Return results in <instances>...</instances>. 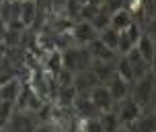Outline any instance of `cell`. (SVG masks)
Returning <instances> with one entry per match:
<instances>
[{"instance_id": "e0dca14e", "label": "cell", "mask_w": 156, "mask_h": 132, "mask_svg": "<svg viewBox=\"0 0 156 132\" xmlns=\"http://www.w3.org/2000/svg\"><path fill=\"white\" fill-rule=\"evenodd\" d=\"M133 21V17L125 10V8H119L115 13H111V19H109V27L115 29V31H123L127 25Z\"/></svg>"}, {"instance_id": "ba28073f", "label": "cell", "mask_w": 156, "mask_h": 132, "mask_svg": "<svg viewBox=\"0 0 156 132\" xmlns=\"http://www.w3.org/2000/svg\"><path fill=\"white\" fill-rule=\"evenodd\" d=\"M125 58H127V62H129V66H132V72H133V81H138V78H142L146 72H150V70H154V66H150L144 58H142L140 54H138V50L136 47H132L127 54H123Z\"/></svg>"}, {"instance_id": "3957f363", "label": "cell", "mask_w": 156, "mask_h": 132, "mask_svg": "<svg viewBox=\"0 0 156 132\" xmlns=\"http://www.w3.org/2000/svg\"><path fill=\"white\" fill-rule=\"evenodd\" d=\"M113 109H115V114H117V118H119L121 126H132L133 122L142 116V111H144L142 105L133 99L132 95H127L125 99L117 101L115 105H113Z\"/></svg>"}, {"instance_id": "f546056e", "label": "cell", "mask_w": 156, "mask_h": 132, "mask_svg": "<svg viewBox=\"0 0 156 132\" xmlns=\"http://www.w3.org/2000/svg\"><path fill=\"white\" fill-rule=\"evenodd\" d=\"M0 132H6V128H0Z\"/></svg>"}, {"instance_id": "cb8c5ba5", "label": "cell", "mask_w": 156, "mask_h": 132, "mask_svg": "<svg viewBox=\"0 0 156 132\" xmlns=\"http://www.w3.org/2000/svg\"><path fill=\"white\" fill-rule=\"evenodd\" d=\"M33 132H55V126L51 122H37Z\"/></svg>"}, {"instance_id": "9c48e42d", "label": "cell", "mask_w": 156, "mask_h": 132, "mask_svg": "<svg viewBox=\"0 0 156 132\" xmlns=\"http://www.w3.org/2000/svg\"><path fill=\"white\" fill-rule=\"evenodd\" d=\"M107 85V89H109L111 93V99H113V103H117V101L125 99L127 95H129V91H132V85L127 83V81H123L121 77H117V74H113V77L105 83Z\"/></svg>"}, {"instance_id": "4316f807", "label": "cell", "mask_w": 156, "mask_h": 132, "mask_svg": "<svg viewBox=\"0 0 156 132\" xmlns=\"http://www.w3.org/2000/svg\"><path fill=\"white\" fill-rule=\"evenodd\" d=\"M88 2H90V0H78V4H80V6H82V4H88Z\"/></svg>"}, {"instance_id": "5b68a950", "label": "cell", "mask_w": 156, "mask_h": 132, "mask_svg": "<svg viewBox=\"0 0 156 132\" xmlns=\"http://www.w3.org/2000/svg\"><path fill=\"white\" fill-rule=\"evenodd\" d=\"M88 97H90V101H93V105L97 107L99 114H101V111H107V109H113V105H115L105 83H97V85L88 91Z\"/></svg>"}, {"instance_id": "83f0119b", "label": "cell", "mask_w": 156, "mask_h": 132, "mask_svg": "<svg viewBox=\"0 0 156 132\" xmlns=\"http://www.w3.org/2000/svg\"><path fill=\"white\" fill-rule=\"evenodd\" d=\"M90 2H94V4H103L105 0H90Z\"/></svg>"}, {"instance_id": "d6986e66", "label": "cell", "mask_w": 156, "mask_h": 132, "mask_svg": "<svg viewBox=\"0 0 156 132\" xmlns=\"http://www.w3.org/2000/svg\"><path fill=\"white\" fill-rule=\"evenodd\" d=\"M97 39H99L101 43H105V46L109 47V50L117 52V43H119V31H115V29H111V27H105L103 31H99Z\"/></svg>"}, {"instance_id": "7c38bea8", "label": "cell", "mask_w": 156, "mask_h": 132, "mask_svg": "<svg viewBox=\"0 0 156 132\" xmlns=\"http://www.w3.org/2000/svg\"><path fill=\"white\" fill-rule=\"evenodd\" d=\"M97 83H99V81H97V77L90 72V68L80 70V72L74 74V89H76V93H88Z\"/></svg>"}, {"instance_id": "44dd1931", "label": "cell", "mask_w": 156, "mask_h": 132, "mask_svg": "<svg viewBox=\"0 0 156 132\" xmlns=\"http://www.w3.org/2000/svg\"><path fill=\"white\" fill-rule=\"evenodd\" d=\"M109 19H111V13L101 4V6H99V10L94 13V17L90 19V21H88V23L93 25L97 31H103L105 27H109Z\"/></svg>"}, {"instance_id": "2e32d148", "label": "cell", "mask_w": 156, "mask_h": 132, "mask_svg": "<svg viewBox=\"0 0 156 132\" xmlns=\"http://www.w3.org/2000/svg\"><path fill=\"white\" fill-rule=\"evenodd\" d=\"M97 120H99V124H101L103 132H115L119 126H121V122H119V118H117L115 109H107V111H101L99 116H97Z\"/></svg>"}, {"instance_id": "5bb4252c", "label": "cell", "mask_w": 156, "mask_h": 132, "mask_svg": "<svg viewBox=\"0 0 156 132\" xmlns=\"http://www.w3.org/2000/svg\"><path fill=\"white\" fill-rule=\"evenodd\" d=\"M90 72H93L99 83H107L113 74H115V62H101V60H93L90 62Z\"/></svg>"}, {"instance_id": "8fae6325", "label": "cell", "mask_w": 156, "mask_h": 132, "mask_svg": "<svg viewBox=\"0 0 156 132\" xmlns=\"http://www.w3.org/2000/svg\"><path fill=\"white\" fill-rule=\"evenodd\" d=\"M21 87H23V81L15 74L12 78H8L6 83L0 85V99L2 101H12V103H15V99L19 97V93H21Z\"/></svg>"}, {"instance_id": "8992f818", "label": "cell", "mask_w": 156, "mask_h": 132, "mask_svg": "<svg viewBox=\"0 0 156 132\" xmlns=\"http://www.w3.org/2000/svg\"><path fill=\"white\" fill-rule=\"evenodd\" d=\"M99 35V31L94 29L88 21H76L72 25V39L74 46H88L90 41H94Z\"/></svg>"}, {"instance_id": "f1b7e54d", "label": "cell", "mask_w": 156, "mask_h": 132, "mask_svg": "<svg viewBox=\"0 0 156 132\" xmlns=\"http://www.w3.org/2000/svg\"><path fill=\"white\" fill-rule=\"evenodd\" d=\"M74 132H84V130H82V128H80V126H78V128H76V130H74Z\"/></svg>"}, {"instance_id": "6da1fadb", "label": "cell", "mask_w": 156, "mask_h": 132, "mask_svg": "<svg viewBox=\"0 0 156 132\" xmlns=\"http://www.w3.org/2000/svg\"><path fill=\"white\" fill-rule=\"evenodd\" d=\"M129 95L140 103L144 111H154V70L146 72L138 81H133Z\"/></svg>"}, {"instance_id": "ac0fdd59", "label": "cell", "mask_w": 156, "mask_h": 132, "mask_svg": "<svg viewBox=\"0 0 156 132\" xmlns=\"http://www.w3.org/2000/svg\"><path fill=\"white\" fill-rule=\"evenodd\" d=\"M154 111H142V116L133 122L129 128H132L133 132H154Z\"/></svg>"}, {"instance_id": "d4e9b609", "label": "cell", "mask_w": 156, "mask_h": 132, "mask_svg": "<svg viewBox=\"0 0 156 132\" xmlns=\"http://www.w3.org/2000/svg\"><path fill=\"white\" fill-rule=\"evenodd\" d=\"M4 35H6V23L0 21V43H4Z\"/></svg>"}, {"instance_id": "9a60e30c", "label": "cell", "mask_w": 156, "mask_h": 132, "mask_svg": "<svg viewBox=\"0 0 156 132\" xmlns=\"http://www.w3.org/2000/svg\"><path fill=\"white\" fill-rule=\"evenodd\" d=\"M74 99H76V89H74V85L58 87V91L54 95V103L62 105V107H72Z\"/></svg>"}, {"instance_id": "7402d4cb", "label": "cell", "mask_w": 156, "mask_h": 132, "mask_svg": "<svg viewBox=\"0 0 156 132\" xmlns=\"http://www.w3.org/2000/svg\"><path fill=\"white\" fill-rule=\"evenodd\" d=\"M12 111H15V103H12V101H2L0 99V128H6Z\"/></svg>"}, {"instance_id": "277c9868", "label": "cell", "mask_w": 156, "mask_h": 132, "mask_svg": "<svg viewBox=\"0 0 156 132\" xmlns=\"http://www.w3.org/2000/svg\"><path fill=\"white\" fill-rule=\"evenodd\" d=\"M35 124H37V120H35V116L31 111H19V109H15L6 124V132H33Z\"/></svg>"}, {"instance_id": "484cf974", "label": "cell", "mask_w": 156, "mask_h": 132, "mask_svg": "<svg viewBox=\"0 0 156 132\" xmlns=\"http://www.w3.org/2000/svg\"><path fill=\"white\" fill-rule=\"evenodd\" d=\"M115 132H133V130L129 128V126H119V128H117Z\"/></svg>"}, {"instance_id": "30bf717a", "label": "cell", "mask_w": 156, "mask_h": 132, "mask_svg": "<svg viewBox=\"0 0 156 132\" xmlns=\"http://www.w3.org/2000/svg\"><path fill=\"white\" fill-rule=\"evenodd\" d=\"M86 50H88V54H90V58H93V60H101V62H115L117 56H119L117 52L109 50L105 43H101L99 39L90 41V43L86 46Z\"/></svg>"}, {"instance_id": "ffe728a7", "label": "cell", "mask_w": 156, "mask_h": 132, "mask_svg": "<svg viewBox=\"0 0 156 132\" xmlns=\"http://www.w3.org/2000/svg\"><path fill=\"white\" fill-rule=\"evenodd\" d=\"M115 74H117V77H121L123 81H127L129 85L133 83L132 66H129V62H127V58H125V56H117V60H115Z\"/></svg>"}, {"instance_id": "52a82bcc", "label": "cell", "mask_w": 156, "mask_h": 132, "mask_svg": "<svg viewBox=\"0 0 156 132\" xmlns=\"http://www.w3.org/2000/svg\"><path fill=\"white\" fill-rule=\"evenodd\" d=\"M136 50H138V54L150 64V66H154V54H156V41H154V35H148V33L142 31V35L138 37L136 41Z\"/></svg>"}, {"instance_id": "7a4b0ae2", "label": "cell", "mask_w": 156, "mask_h": 132, "mask_svg": "<svg viewBox=\"0 0 156 132\" xmlns=\"http://www.w3.org/2000/svg\"><path fill=\"white\" fill-rule=\"evenodd\" d=\"M90 62H93V58L88 54L86 46H72L62 50V66L72 70L74 74L80 72V70H88Z\"/></svg>"}, {"instance_id": "603a6c76", "label": "cell", "mask_w": 156, "mask_h": 132, "mask_svg": "<svg viewBox=\"0 0 156 132\" xmlns=\"http://www.w3.org/2000/svg\"><path fill=\"white\" fill-rule=\"evenodd\" d=\"M78 126H80L84 132H103V128H101V124H99L97 116H94V118H84V120H78Z\"/></svg>"}, {"instance_id": "4fadbf2b", "label": "cell", "mask_w": 156, "mask_h": 132, "mask_svg": "<svg viewBox=\"0 0 156 132\" xmlns=\"http://www.w3.org/2000/svg\"><path fill=\"white\" fill-rule=\"evenodd\" d=\"M37 19V0H21V15L19 21L23 23L25 29H29Z\"/></svg>"}]
</instances>
